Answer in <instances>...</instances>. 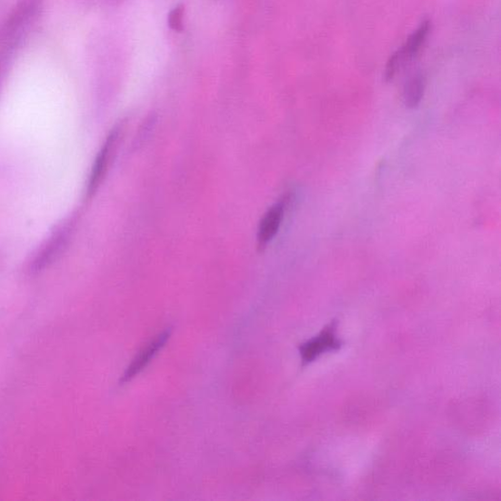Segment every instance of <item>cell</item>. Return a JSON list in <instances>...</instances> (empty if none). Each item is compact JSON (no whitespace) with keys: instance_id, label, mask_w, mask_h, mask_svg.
Returning a JSON list of instances; mask_svg holds the SVG:
<instances>
[{"instance_id":"30bf717a","label":"cell","mask_w":501,"mask_h":501,"mask_svg":"<svg viewBox=\"0 0 501 501\" xmlns=\"http://www.w3.org/2000/svg\"><path fill=\"white\" fill-rule=\"evenodd\" d=\"M156 124V115L155 114H152L149 115V117L146 119V121L144 124V127L141 128V130L138 133V136H136L135 146L138 147L141 145H144L145 143V137H148L151 130L154 126V125Z\"/></svg>"},{"instance_id":"277c9868","label":"cell","mask_w":501,"mask_h":501,"mask_svg":"<svg viewBox=\"0 0 501 501\" xmlns=\"http://www.w3.org/2000/svg\"><path fill=\"white\" fill-rule=\"evenodd\" d=\"M171 332L165 330L158 336L148 342L143 349L133 359L130 366H127L121 378V383L125 384L133 380L140 374L152 361L158 352L163 348L166 341L170 338Z\"/></svg>"},{"instance_id":"7a4b0ae2","label":"cell","mask_w":501,"mask_h":501,"mask_svg":"<svg viewBox=\"0 0 501 501\" xmlns=\"http://www.w3.org/2000/svg\"><path fill=\"white\" fill-rule=\"evenodd\" d=\"M337 329L338 320L334 319L316 336L299 346L303 366L316 362L320 356L341 350L343 342L338 336Z\"/></svg>"},{"instance_id":"8992f818","label":"cell","mask_w":501,"mask_h":501,"mask_svg":"<svg viewBox=\"0 0 501 501\" xmlns=\"http://www.w3.org/2000/svg\"><path fill=\"white\" fill-rule=\"evenodd\" d=\"M426 79L422 72L417 71L409 76L404 86V102L407 108H416L426 92Z\"/></svg>"},{"instance_id":"6da1fadb","label":"cell","mask_w":501,"mask_h":501,"mask_svg":"<svg viewBox=\"0 0 501 501\" xmlns=\"http://www.w3.org/2000/svg\"><path fill=\"white\" fill-rule=\"evenodd\" d=\"M432 30V24L429 20L423 21L419 27L411 34L406 43L390 56L386 67H385V81L390 82L408 64L415 60L420 51L427 43Z\"/></svg>"},{"instance_id":"52a82bcc","label":"cell","mask_w":501,"mask_h":501,"mask_svg":"<svg viewBox=\"0 0 501 501\" xmlns=\"http://www.w3.org/2000/svg\"><path fill=\"white\" fill-rule=\"evenodd\" d=\"M69 226H63L50 238L46 244V247L42 250L41 255L38 254L36 256L34 266L35 269H41L54 259V256L57 255L61 248L65 245V242L69 237Z\"/></svg>"},{"instance_id":"ba28073f","label":"cell","mask_w":501,"mask_h":501,"mask_svg":"<svg viewBox=\"0 0 501 501\" xmlns=\"http://www.w3.org/2000/svg\"><path fill=\"white\" fill-rule=\"evenodd\" d=\"M185 6L179 5L175 6L169 15L168 25L171 30L175 32H182L184 30Z\"/></svg>"},{"instance_id":"3957f363","label":"cell","mask_w":501,"mask_h":501,"mask_svg":"<svg viewBox=\"0 0 501 501\" xmlns=\"http://www.w3.org/2000/svg\"><path fill=\"white\" fill-rule=\"evenodd\" d=\"M123 124L115 125L107 136L105 145L100 149L93 166L91 175L87 183V195L93 196L96 194L103 181H105L114 153L119 145Z\"/></svg>"},{"instance_id":"9c48e42d","label":"cell","mask_w":501,"mask_h":501,"mask_svg":"<svg viewBox=\"0 0 501 501\" xmlns=\"http://www.w3.org/2000/svg\"><path fill=\"white\" fill-rule=\"evenodd\" d=\"M16 50L0 48V86L3 85Z\"/></svg>"},{"instance_id":"5b68a950","label":"cell","mask_w":501,"mask_h":501,"mask_svg":"<svg viewBox=\"0 0 501 501\" xmlns=\"http://www.w3.org/2000/svg\"><path fill=\"white\" fill-rule=\"evenodd\" d=\"M285 213L286 202L279 201L265 214L259 225L258 235H256L259 248H266L269 242H272L276 236L282 221H284Z\"/></svg>"}]
</instances>
